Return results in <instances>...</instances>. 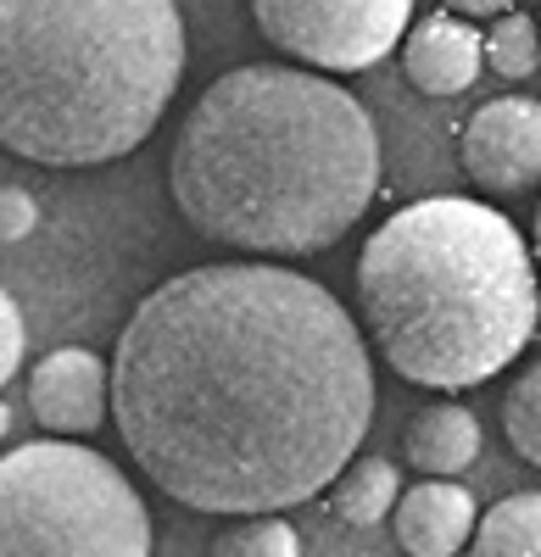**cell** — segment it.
Returning a JSON list of instances; mask_svg holds the SVG:
<instances>
[{
  "instance_id": "2e32d148",
  "label": "cell",
  "mask_w": 541,
  "mask_h": 557,
  "mask_svg": "<svg viewBox=\"0 0 541 557\" xmlns=\"http://www.w3.org/2000/svg\"><path fill=\"white\" fill-rule=\"evenodd\" d=\"M480 62L497 67L503 78H530L536 73V23L525 12L497 17V28H491L485 45H480Z\"/></svg>"
},
{
  "instance_id": "e0dca14e",
  "label": "cell",
  "mask_w": 541,
  "mask_h": 557,
  "mask_svg": "<svg viewBox=\"0 0 541 557\" xmlns=\"http://www.w3.org/2000/svg\"><path fill=\"white\" fill-rule=\"evenodd\" d=\"M17 368H23V312L7 290H0V391H7V380Z\"/></svg>"
},
{
  "instance_id": "30bf717a",
  "label": "cell",
  "mask_w": 541,
  "mask_h": 557,
  "mask_svg": "<svg viewBox=\"0 0 541 557\" xmlns=\"http://www.w3.org/2000/svg\"><path fill=\"white\" fill-rule=\"evenodd\" d=\"M391 524L408 557H453L475 530V496L453 480H419L414 491L396 496Z\"/></svg>"
},
{
  "instance_id": "277c9868",
  "label": "cell",
  "mask_w": 541,
  "mask_h": 557,
  "mask_svg": "<svg viewBox=\"0 0 541 557\" xmlns=\"http://www.w3.org/2000/svg\"><path fill=\"white\" fill-rule=\"evenodd\" d=\"M185 78L179 0H0V146L39 168L140 151Z\"/></svg>"
},
{
  "instance_id": "7a4b0ae2",
  "label": "cell",
  "mask_w": 541,
  "mask_h": 557,
  "mask_svg": "<svg viewBox=\"0 0 541 557\" xmlns=\"http://www.w3.org/2000/svg\"><path fill=\"white\" fill-rule=\"evenodd\" d=\"M380 190V134L346 84L285 62L218 73L168 157V196L201 240L307 257L335 246Z\"/></svg>"
},
{
  "instance_id": "5bb4252c",
  "label": "cell",
  "mask_w": 541,
  "mask_h": 557,
  "mask_svg": "<svg viewBox=\"0 0 541 557\" xmlns=\"http://www.w3.org/2000/svg\"><path fill=\"white\" fill-rule=\"evenodd\" d=\"M207 557H302V535L285 519L262 513V519H241L230 530H218Z\"/></svg>"
},
{
  "instance_id": "7c38bea8",
  "label": "cell",
  "mask_w": 541,
  "mask_h": 557,
  "mask_svg": "<svg viewBox=\"0 0 541 557\" xmlns=\"http://www.w3.org/2000/svg\"><path fill=\"white\" fill-rule=\"evenodd\" d=\"M396 485H402V474L391 469V457H357V462H346V469L335 474V485H330V507H335V519H341V524L369 530V524L391 519Z\"/></svg>"
},
{
  "instance_id": "ba28073f",
  "label": "cell",
  "mask_w": 541,
  "mask_h": 557,
  "mask_svg": "<svg viewBox=\"0 0 541 557\" xmlns=\"http://www.w3.org/2000/svg\"><path fill=\"white\" fill-rule=\"evenodd\" d=\"M28 412L51 435H96L107 424V362L84 346H57L28 374Z\"/></svg>"
},
{
  "instance_id": "3957f363",
  "label": "cell",
  "mask_w": 541,
  "mask_h": 557,
  "mask_svg": "<svg viewBox=\"0 0 541 557\" xmlns=\"http://www.w3.org/2000/svg\"><path fill=\"white\" fill-rule=\"evenodd\" d=\"M357 318L364 346H380L402 380L469 391L519 362L536 335L530 246L485 201H408L364 240Z\"/></svg>"
},
{
  "instance_id": "8fae6325",
  "label": "cell",
  "mask_w": 541,
  "mask_h": 557,
  "mask_svg": "<svg viewBox=\"0 0 541 557\" xmlns=\"http://www.w3.org/2000/svg\"><path fill=\"white\" fill-rule=\"evenodd\" d=\"M408 462L425 480H453L480 457V418L464 401H425L408 418Z\"/></svg>"
},
{
  "instance_id": "d6986e66",
  "label": "cell",
  "mask_w": 541,
  "mask_h": 557,
  "mask_svg": "<svg viewBox=\"0 0 541 557\" xmlns=\"http://www.w3.org/2000/svg\"><path fill=\"white\" fill-rule=\"evenodd\" d=\"M453 12H464V17H508L519 0H446Z\"/></svg>"
},
{
  "instance_id": "9c48e42d",
  "label": "cell",
  "mask_w": 541,
  "mask_h": 557,
  "mask_svg": "<svg viewBox=\"0 0 541 557\" xmlns=\"http://www.w3.org/2000/svg\"><path fill=\"white\" fill-rule=\"evenodd\" d=\"M402 73L425 96H464L480 78V28L464 17H425L402 34Z\"/></svg>"
},
{
  "instance_id": "8992f818",
  "label": "cell",
  "mask_w": 541,
  "mask_h": 557,
  "mask_svg": "<svg viewBox=\"0 0 541 557\" xmlns=\"http://www.w3.org/2000/svg\"><path fill=\"white\" fill-rule=\"evenodd\" d=\"M251 17L274 51L324 73H357L391 57L414 23V0H251Z\"/></svg>"
},
{
  "instance_id": "ac0fdd59",
  "label": "cell",
  "mask_w": 541,
  "mask_h": 557,
  "mask_svg": "<svg viewBox=\"0 0 541 557\" xmlns=\"http://www.w3.org/2000/svg\"><path fill=\"white\" fill-rule=\"evenodd\" d=\"M34 223H39L34 196L17 190V184H7V190H0V240H28Z\"/></svg>"
},
{
  "instance_id": "ffe728a7",
  "label": "cell",
  "mask_w": 541,
  "mask_h": 557,
  "mask_svg": "<svg viewBox=\"0 0 541 557\" xmlns=\"http://www.w3.org/2000/svg\"><path fill=\"white\" fill-rule=\"evenodd\" d=\"M12 430V412H7V401H0V435H7Z\"/></svg>"
},
{
  "instance_id": "4fadbf2b",
  "label": "cell",
  "mask_w": 541,
  "mask_h": 557,
  "mask_svg": "<svg viewBox=\"0 0 541 557\" xmlns=\"http://www.w3.org/2000/svg\"><path fill=\"white\" fill-rule=\"evenodd\" d=\"M464 546L469 557H541V496L536 491L503 496L485 519H475Z\"/></svg>"
},
{
  "instance_id": "6da1fadb",
  "label": "cell",
  "mask_w": 541,
  "mask_h": 557,
  "mask_svg": "<svg viewBox=\"0 0 541 557\" xmlns=\"http://www.w3.org/2000/svg\"><path fill=\"white\" fill-rule=\"evenodd\" d=\"M107 412L157 491L262 519L335 485L374 418L357 318L285 262H207L123 323Z\"/></svg>"
},
{
  "instance_id": "52a82bcc",
  "label": "cell",
  "mask_w": 541,
  "mask_h": 557,
  "mask_svg": "<svg viewBox=\"0 0 541 557\" xmlns=\"http://www.w3.org/2000/svg\"><path fill=\"white\" fill-rule=\"evenodd\" d=\"M464 173L485 196H525L541 178V107L530 96L485 101L458 134Z\"/></svg>"
},
{
  "instance_id": "5b68a950",
  "label": "cell",
  "mask_w": 541,
  "mask_h": 557,
  "mask_svg": "<svg viewBox=\"0 0 541 557\" xmlns=\"http://www.w3.org/2000/svg\"><path fill=\"white\" fill-rule=\"evenodd\" d=\"M0 557H151V513L96 446L28 441L0 457Z\"/></svg>"
},
{
  "instance_id": "9a60e30c",
  "label": "cell",
  "mask_w": 541,
  "mask_h": 557,
  "mask_svg": "<svg viewBox=\"0 0 541 557\" xmlns=\"http://www.w3.org/2000/svg\"><path fill=\"white\" fill-rule=\"evenodd\" d=\"M503 430H508V446L525 462H541V368L536 362L514 380V391L503 401Z\"/></svg>"
}]
</instances>
